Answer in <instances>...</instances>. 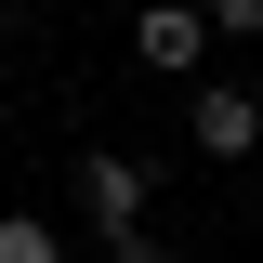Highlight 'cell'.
Listing matches in <instances>:
<instances>
[{
	"label": "cell",
	"mask_w": 263,
	"mask_h": 263,
	"mask_svg": "<svg viewBox=\"0 0 263 263\" xmlns=\"http://www.w3.org/2000/svg\"><path fill=\"white\" fill-rule=\"evenodd\" d=\"M211 13V40H263V0H197Z\"/></svg>",
	"instance_id": "5"
},
{
	"label": "cell",
	"mask_w": 263,
	"mask_h": 263,
	"mask_svg": "<svg viewBox=\"0 0 263 263\" xmlns=\"http://www.w3.org/2000/svg\"><path fill=\"white\" fill-rule=\"evenodd\" d=\"M145 211H158V158H132V145H92V158H79V224H92V237H132Z\"/></svg>",
	"instance_id": "1"
},
{
	"label": "cell",
	"mask_w": 263,
	"mask_h": 263,
	"mask_svg": "<svg viewBox=\"0 0 263 263\" xmlns=\"http://www.w3.org/2000/svg\"><path fill=\"white\" fill-rule=\"evenodd\" d=\"M184 145H197V158H250V145H263V105L250 92H237V79H197V105H184Z\"/></svg>",
	"instance_id": "3"
},
{
	"label": "cell",
	"mask_w": 263,
	"mask_h": 263,
	"mask_svg": "<svg viewBox=\"0 0 263 263\" xmlns=\"http://www.w3.org/2000/svg\"><path fill=\"white\" fill-rule=\"evenodd\" d=\"M105 263H184V250H158V237H105Z\"/></svg>",
	"instance_id": "6"
},
{
	"label": "cell",
	"mask_w": 263,
	"mask_h": 263,
	"mask_svg": "<svg viewBox=\"0 0 263 263\" xmlns=\"http://www.w3.org/2000/svg\"><path fill=\"white\" fill-rule=\"evenodd\" d=\"M0 263H66V237L40 224V211H0Z\"/></svg>",
	"instance_id": "4"
},
{
	"label": "cell",
	"mask_w": 263,
	"mask_h": 263,
	"mask_svg": "<svg viewBox=\"0 0 263 263\" xmlns=\"http://www.w3.org/2000/svg\"><path fill=\"white\" fill-rule=\"evenodd\" d=\"M132 66L197 79V66H211V13H197V0H145V13H132Z\"/></svg>",
	"instance_id": "2"
}]
</instances>
